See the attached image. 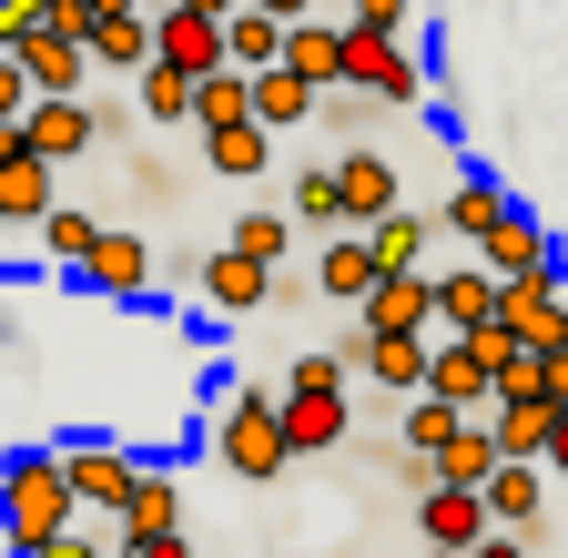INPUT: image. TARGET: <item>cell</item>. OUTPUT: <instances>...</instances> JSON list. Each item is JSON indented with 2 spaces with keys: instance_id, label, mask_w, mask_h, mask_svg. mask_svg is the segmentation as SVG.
<instances>
[{
  "instance_id": "obj_1",
  "label": "cell",
  "mask_w": 568,
  "mask_h": 558,
  "mask_svg": "<svg viewBox=\"0 0 568 558\" xmlns=\"http://www.w3.org/2000/svg\"><path fill=\"white\" fill-rule=\"evenodd\" d=\"M61 528H82V508H71V487H61V447H11L0 457V548L31 558Z\"/></svg>"
},
{
  "instance_id": "obj_2",
  "label": "cell",
  "mask_w": 568,
  "mask_h": 558,
  "mask_svg": "<svg viewBox=\"0 0 568 558\" xmlns=\"http://www.w3.org/2000/svg\"><path fill=\"white\" fill-rule=\"evenodd\" d=\"M335 82H345V92H366L376 112H416V102H426V61L406 51V31H366V21H345V31H335Z\"/></svg>"
},
{
  "instance_id": "obj_3",
  "label": "cell",
  "mask_w": 568,
  "mask_h": 558,
  "mask_svg": "<svg viewBox=\"0 0 568 558\" xmlns=\"http://www.w3.org/2000/svg\"><path fill=\"white\" fill-rule=\"evenodd\" d=\"M213 457H224V477H244V487H274L284 467H295L284 416H274V386H234L224 406H213Z\"/></svg>"
},
{
  "instance_id": "obj_4",
  "label": "cell",
  "mask_w": 568,
  "mask_h": 558,
  "mask_svg": "<svg viewBox=\"0 0 568 558\" xmlns=\"http://www.w3.org/2000/svg\"><path fill=\"white\" fill-rule=\"evenodd\" d=\"M274 416H284V447L295 457H325V447H345V366L335 356H295V376H284V396H274Z\"/></svg>"
},
{
  "instance_id": "obj_5",
  "label": "cell",
  "mask_w": 568,
  "mask_h": 558,
  "mask_svg": "<svg viewBox=\"0 0 568 558\" xmlns=\"http://www.w3.org/2000/svg\"><path fill=\"white\" fill-rule=\"evenodd\" d=\"M497 325H508L518 345H568V274L558 264H538V274H508V285H497Z\"/></svg>"
},
{
  "instance_id": "obj_6",
  "label": "cell",
  "mask_w": 568,
  "mask_h": 558,
  "mask_svg": "<svg viewBox=\"0 0 568 558\" xmlns=\"http://www.w3.org/2000/svg\"><path fill=\"white\" fill-rule=\"evenodd\" d=\"M132 477H142V457L132 447H112V437H61V487H71V508H122L132 498Z\"/></svg>"
},
{
  "instance_id": "obj_7",
  "label": "cell",
  "mask_w": 568,
  "mask_h": 558,
  "mask_svg": "<svg viewBox=\"0 0 568 558\" xmlns=\"http://www.w3.org/2000/svg\"><path fill=\"white\" fill-rule=\"evenodd\" d=\"M71 285H82V295H112V305H132L142 285H153V244H142L132 224H102V234L82 244V264H71Z\"/></svg>"
},
{
  "instance_id": "obj_8",
  "label": "cell",
  "mask_w": 568,
  "mask_h": 558,
  "mask_svg": "<svg viewBox=\"0 0 568 558\" xmlns=\"http://www.w3.org/2000/svg\"><path fill=\"white\" fill-rule=\"evenodd\" d=\"M386 203H406V183H396V153H376V143H345L335 153V224L345 234H366Z\"/></svg>"
},
{
  "instance_id": "obj_9",
  "label": "cell",
  "mask_w": 568,
  "mask_h": 558,
  "mask_svg": "<svg viewBox=\"0 0 568 558\" xmlns=\"http://www.w3.org/2000/svg\"><path fill=\"white\" fill-rule=\"evenodd\" d=\"M21 143H31L51 173H61L71 153H92V143H102V132H92V92H31V102H21Z\"/></svg>"
},
{
  "instance_id": "obj_10",
  "label": "cell",
  "mask_w": 568,
  "mask_h": 558,
  "mask_svg": "<svg viewBox=\"0 0 568 558\" xmlns=\"http://www.w3.org/2000/svg\"><path fill=\"white\" fill-rule=\"evenodd\" d=\"M51 203H61V173L21 143V122H0V224H21V234H31Z\"/></svg>"
},
{
  "instance_id": "obj_11",
  "label": "cell",
  "mask_w": 568,
  "mask_h": 558,
  "mask_svg": "<svg viewBox=\"0 0 568 558\" xmlns=\"http://www.w3.org/2000/svg\"><path fill=\"white\" fill-rule=\"evenodd\" d=\"M173 528H183V487H173L163 467H142V477H132V498L112 508V538H102V548L132 558V548H153V538H173Z\"/></svg>"
},
{
  "instance_id": "obj_12",
  "label": "cell",
  "mask_w": 568,
  "mask_h": 558,
  "mask_svg": "<svg viewBox=\"0 0 568 558\" xmlns=\"http://www.w3.org/2000/svg\"><path fill=\"white\" fill-rule=\"evenodd\" d=\"M153 61L183 72V82L234 72V61H224V21H213V11H153Z\"/></svg>"
},
{
  "instance_id": "obj_13",
  "label": "cell",
  "mask_w": 568,
  "mask_h": 558,
  "mask_svg": "<svg viewBox=\"0 0 568 558\" xmlns=\"http://www.w3.org/2000/svg\"><path fill=\"white\" fill-rule=\"evenodd\" d=\"M416 538L447 548V558H467V548L487 538V498H477V487H437V477H426V487H416Z\"/></svg>"
},
{
  "instance_id": "obj_14",
  "label": "cell",
  "mask_w": 568,
  "mask_h": 558,
  "mask_svg": "<svg viewBox=\"0 0 568 558\" xmlns=\"http://www.w3.org/2000/svg\"><path fill=\"white\" fill-rule=\"evenodd\" d=\"M335 366H366L386 396H416V386H426V335H366V325H355Z\"/></svg>"
},
{
  "instance_id": "obj_15",
  "label": "cell",
  "mask_w": 568,
  "mask_h": 558,
  "mask_svg": "<svg viewBox=\"0 0 568 558\" xmlns=\"http://www.w3.org/2000/svg\"><path fill=\"white\" fill-rule=\"evenodd\" d=\"M355 325H366V335H426V325H437V295H426V274H376L366 305H355Z\"/></svg>"
},
{
  "instance_id": "obj_16",
  "label": "cell",
  "mask_w": 568,
  "mask_h": 558,
  "mask_svg": "<svg viewBox=\"0 0 568 558\" xmlns=\"http://www.w3.org/2000/svg\"><path fill=\"white\" fill-rule=\"evenodd\" d=\"M477 264L497 274V285H508V274H538V264H558V244H548V224H538V214H518V203H508V214H497V224L477 234Z\"/></svg>"
},
{
  "instance_id": "obj_17",
  "label": "cell",
  "mask_w": 568,
  "mask_h": 558,
  "mask_svg": "<svg viewBox=\"0 0 568 558\" xmlns=\"http://www.w3.org/2000/svg\"><path fill=\"white\" fill-rule=\"evenodd\" d=\"M477 498H487V528H538V508H548V467H538V457H497Z\"/></svg>"
},
{
  "instance_id": "obj_18",
  "label": "cell",
  "mask_w": 568,
  "mask_h": 558,
  "mask_svg": "<svg viewBox=\"0 0 568 558\" xmlns=\"http://www.w3.org/2000/svg\"><path fill=\"white\" fill-rule=\"evenodd\" d=\"M426 295H437V325H447V335L497 325V274H487V264H447V274H426Z\"/></svg>"
},
{
  "instance_id": "obj_19",
  "label": "cell",
  "mask_w": 568,
  "mask_h": 558,
  "mask_svg": "<svg viewBox=\"0 0 568 558\" xmlns=\"http://www.w3.org/2000/svg\"><path fill=\"white\" fill-rule=\"evenodd\" d=\"M82 61L92 72H142V61H153V11H92Z\"/></svg>"
},
{
  "instance_id": "obj_20",
  "label": "cell",
  "mask_w": 568,
  "mask_h": 558,
  "mask_svg": "<svg viewBox=\"0 0 568 558\" xmlns=\"http://www.w3.org/2000/svg\"><path fill=\"white\" fill-rule=\"evenodd\" d=\"M426 244H437V214H416V203H386V214L366 224L376 274H416V264H426Z\"/></svg>"
},
{
  "instance_id": "obj_21",
  "label": "cell",
  "mask_w": 568,
  "mask_h": 558,
  "mask_svg": "<svg viewBox=\"0 0 568 558\" xmlns=\"http://www.w3.org/2000/svg\"><path fill=\"white\" fill-rule=\"evenodd\" d=\"M264 295H274V264H254V254H234V244L203 254V305H213V315H254Z\"/></svg>"
},
{
  "instance_id": "obj_22",
  "label": "cell",
  "mask_w": 568,
  "mask_h": 558,
  "mask_svg": "<svg viewBox=\"0 0 568 558\" xmlns=\"http://www.w3.org/2000/svg\"><path fill=\"white\" fill-rule=\"evenodd\" d=\"M11 61H21V82H31V92H82V82H92L82 41H71V31H51V21H41V31H31Z\"/></svg>"
},
{
  "instance_id": "obj_23",
  "label": "cell",
  "mask_w": 568,
  "mask_h": 558,
  "mask_svg": "<svg viewBox=\"0 0 568 558\" xmlns=\"http://www.w3.org/2000/svg\"><path fill=\"white\" fill-rule=\"evenodd\" d=\"M366 285H376L366 234H325V244H315V295H325V305H366Z\"/></svg>"
},
{
  "instance_id": "obj_24",
  "label": "cell",
  "mask_w": 568,
  "mask_h": 558,
  "mask_svg": "<svg viewBox=\"0 0 568 558\" xmlns=\"http://www.w3.org/2000/svg\"><path fill=\"white\" fill-rule=\"evenodd\" d=\"M548 406H558V396H487L477 427H487L497 457H538V447H548Z\"/></svg>"
},
{
  "instance_id": "obj_25",
  "label": "cell",
  "mask_w": 568,
  "mask_h": 558,
  "mask_svg": "<svg viewBox=\"0 0 568 558\" xmlns=\"http://www.w3.org/2000/svg\"><path fill=\"white\" fill-rule=\"evenodd\" d=\"M335 31H345L335 11H305V21H284V51H274V61H284V72H295V82L335 92Z\"/></svg>"
},
{
  "instance_id": "obj_26",
  "label": "cell",
  "mask_w": 568,
  "mask_h": 558,
  "mask_svg": "<svg viewBox=\"0 0 568 558\" xmlns=\"http://www.w3.org/2000/svg\"><path fill=\"white\" fill-rule=\"evenodd\" d=\"M244 112L264 132H295V122H315V82H295L284 61H274V72H244Z\"/></svg>"
},
{
  "instance_id": "obj_27",
  "label": "cell",
  "mask_w": 568,
  "mask_h": 558,
  "mask_svg": "<svg viewBox=\"0 0 568 558\" xmlns=\"http://www.w3.org/2000/svg\"><path fill=\"white\" fill-rule=\"evenodd\" d=\"M203 173H224V183L274 173V132H264V122H224V132H203Z\"/></svg>"
},
{
  "instance_id": "obj_28",
  "label": "cell",
  "mask_w": 568,
  "mask_h": 558,
  "mask_svg": "<svg viewBox=\"0 0 568 558\" xmlns=\"http://www.w3.org/2000/svg\"><path fill=\"white\" fill-rule=\"evenodd\" d=\"M497 214H508V183H487V173H467L457 193H447V214H437V234H457V244H477Z\"/></svg>"
},
{
  "instance_id": "obj_29",
  "label": "cell",
  "mask_w": 568,
  "mask_h": 558,
  "mask_svg": "<svg viewBox=\"0 0 568 558\" xmlns=\"http://www.w3.org/2000/svg\"><path fill=\"white\" fill-rule=\"evenodd\" d=\"M274 51H284V21H264V11L234 0V11H224V61H234V72H274Z\"/></svg>"
},
{
  "instance_id": "obj_30",
  "label": "cell",
  "mask_w": 568,
  "mask_h": 558,
  "mask_svg": "<svg viewBox=\"0 0 568 558\" xmlns=\"http://www.w3.org/2000/svg\"><path fill=\"white\" fill-rule=\"evenodd\" d=\"M457 427H467L457 406H437V396H406V437H396V457H406V467L426 477V457H437V447H447Z\"/></svg>"
},
{
  "instance_id": "obj_31",
  "label": "cell",
  "mask_w": 568,
  "mask_h": 558,
  "mask_svg": "<svg viewBox=\"0 0 568 558\" xmlns=\"http://www.w3.org/2000/svg\"><path fill=\"white\" fill-rule=\"evenodd\" d=\"M487 467H497V447H487V427H477V416H467V427H457L437 457H426V477H437V487H487Z\"/></svg>"
},
{
  "instance_id": "obj_32",
  "label": "cell",
  "mask_w": 568,
  "mask_h": 558,
  "mask_svg": "<svg viewBox=\"0 0 568 558\" xmlns=\"http://www.w3.org/2000/svg\"><path fill=\"white\" fill-rule=\"evenodd\" d=\"M132 112L173 132V122H193V82H183V72H163V61H142V72H132Z\"/></svg>"
},
{
  "instance_id": "obj_33",
  "label": "cell",
  "mask_w": 568,
  "mask_h": 558,
  "mask_svg": "<svg viewBox=\"0 0 568 558\" xmlns=\"http://www.w3.org/2000/svg\"><path fill=\"white\" fill-rule=\"evenodd\" d=\"M234 254H254V264H284L295 254V214H274V203H254V214H234V234H224Z\"/></svg>"
},
{
  "instance_id": "obj_34",
  "label": "cell",
  "mask_w": 568,
  "mask_h": 558,
  "mask_svg": "<svg viewBox=\"0 0 568 558\" xmlns=\"http://www.w3.org/2000/svg\"><path fill=\"white\" fill-rule=\"evenodd\" d=\"M224 122H254L244 112V72H203L193 82V132H224Z\"/></svg>"
},
{
  "instance_id": "obj_35",
  "label": "cell",
  "mask_w": 568,
  "mask_h": 558,
  "mask_svg": "<svg viewBox=\"0 0 568 558\" xmlns=\"http://www.w3.org/2000/svg\"><path fill=\"white\" fill-rule=\"evenodd\" d=\"M31 234H41V254H51V264H61V274H71V264H82V244H92V234H102V224H92V214H71V203H51V214H41V224H31Z\"/></svg>"
},
{
  "instance_id": "obj_36",
  "label": "cell",
  "mask_w": 568,
  "mask_h": 558,
  "mask_svg": "<svg viewBox=\"0 0 568 558\" xmlns=\"http://www.w3.org/2000/svg\"><path fill=\"white\" fill-rule=\"evenodd\" d=\"M284 214H295V224H315V234H345V224H335V163H305Z\"/></svg>"
},
{
  "instance_id": "obj_37",
  "label": "cell",
  "mask_w": 568,
  "mask_h": 558,
  "mask_svg": "<svg viewBox=\"0 0 568 558\" xmlns=\"http://www.w3.org/2000/svg\"><path fill=\"white\" fill-rule=\"evenodd\" d=\"M497 396H548V356L538 345H508V356H497Z\"/></svg>"
},
{
  "instance_id": "obj_38",
  "label": "cell",
  "mask_w": 568,
  "mask_h": 558,
  "mask_svg": "<svg viewBox=\"0 0 568 558\" xmlns=\"http://www.w3.org/2000/svg\"><path fill=\"white\" fill-rule=\"evenodd\" d=\"M41 11H51V0H0V51H21L41 31Z\"/></svg>"
},
{
  "instance_id": "obj_39",
  "label": "cell",
  "mask_w": 568,
  "mask_h": 558,
  "mask_svg": "<svg viewBox=\"0 0 568 558\" xmlns=\"http://www.w3.org/2000/svg\"><path fill=\"white\" fill-rule=\"evenodd\" d=\"M345 21H366V31H406V21H416V0H345Z\"/></svg>"
},
{
  "instance_id": "obj_40",
  "label": "cell",
  "mask_w": 568,
  "mask_h": 558,
  "mask_svg": "<svg viewBox=\"0 0 568 558\" xmlns=\"http://www.w3.org/2000/svg\"><path fill=\"white\" fill-rule=\"evenodd\" d=\"M538 467H548V477H568V396L548 406V447H538Z\"/></svg>"
},
{
  "instance_id": "obj_41",
  "label": "cell",
  "mask_w": 568,
  "mask_h": 558,
  "mask_svg": "<svg viewBox=\"0 0 568 558\" xmlns=\"http://www.w3.org/2000/svg\"><path fill=\"white\" fill-rule=\"evenodd\" d=\"M31 558H112V548H102L92 528H61V538H51V548H31Z\"/></svg>"
},
{
  "instance_id": "obj_42",
  "label": "cell",
  "mask_w": 568,
  "mask_h": 558,
  "mask_svg": "<svg viewBox=\"0 0 568 558\" xmlns=\"http://www.w3.org/2000/svg\"><path fill=\"white\" fill-rule=\"evenodd\" d=\"M21 102H31V82H21V61L0 51V122H21Z\"/></svg>"
},
{
  "instance_id": "obj_43",
  "label": "cell",
  "mask_w": 568,
  "mask_h": 558,
  "mask_svg": "<svg viewBox=\"0 0 568 558\" xmlns=\"http://www.w3.org/2000/svg\"><path fill=\"white\" fill-rule=\"evenodd\" d=\"M467 558H528V528H487V538H477Z\"/></svg>"
},
{
  "instance_id": "obj_44",
  "label": "cell",
  "mask_w": 568,
  "mask_h": 558,
  "mask_svg": "<svg viewBox=\"0 0 568 558\" xmlns=\"http://www.w3.org/2000/svg\"><path fill=\"white\" fill-rule=\"evenodd\" d=\"M244 11H264V21H305V11H325V0H244Z\"/></svg>"
},
{
  "instance_id": "obj_45",
  "label": "cell",
  "mask_w": 568,
  "mask_h": 558,
  "mask_svg": "<svg viewBox=\"0 0 568 558\" xmlns=\"http://www.w3.org/2000/svg\"><path fill=\"white\" fill-rule=\"evenodd\" d=\"M132 558H203V548H193V538L173 528V538H153V548H132Z\"/></svg>"
},
{
  "instance_id": "obj_46",
  "label": "cell",
  "mask_w": 568,
  "mask_h": 558,
  "mask_svg": "<svg viewBox=\"0 0 568 558\" xmlns=\"http://www.w3.org/2000/svg\"><path fill=\"white\" fill-rule=\"evenodd\" d=\"M548 396H568V345H548Z\"/></svg>"
},
{
  "instance_id": "obj_47",
  "label": "cell",
  "mask_w": 568,
  "mask_h": 558,
  "mask_svg": "<svg viewBox=\"0 0 568 558\" xmlns=\"http://www.w3.org/2000/svg\"><path fill=\"white\" fill-rule=\"evenodd\" d=\"M92 11H142V0H92Z\"/></svg>"
},
{
  "instance_id": "obj_48",
  "label": "cell",
  "mask_w": 568,
  "mask_h": 558,
  "mask_svg": "<svg viewBox=\"0 0 568 558\" xmlns=\"http://www.w3.org/2000/svg\"><path fill=\"white\" fill-rule=\"evenodd\" d=\"M426 558H447V548H426Z\"/></svg>"
}]
</instances>
